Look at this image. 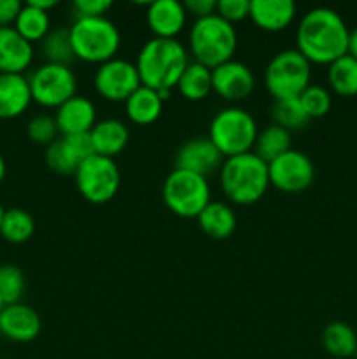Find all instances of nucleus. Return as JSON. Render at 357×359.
<instances>
[{"instance_id": "nucleus-36", "label": "nucleus", "mask_w": 357, "mask_h": 359, "mask_svg": "<svg viewBox=\"0 0 357 359\" xmlns=\"http://www.w3.org/2000/svg\"><path fill=\"white\" fill-rule=\"evenodd\" d=\"M248 11H251V2L248 0H219L216 14L223 18L224 21L233 25L248 18Z\"/></svg>"}, {"instance_id": "nucleus-15", "label": "nucleus", "mask_w": 357, "mask_h": 359, "mask_svg": "<svg viewBox=\"0 0 357 359\" xmlns=\"http://www.w3.org/2000/svg\"><path fill=\"white\" fill-rule=\"evenodd\" d=\"M42 330L41 316L27 304L4 305L0 311V333L14 342H31Z\"/></svg>"}, {"instance_id": "nucleus-26", "label": "nucleus", "mask_w": 357, "mask_h": 359, "mask_svg": "<svg viewBox=\"0 0 357 359\" xmlns=\"http://www.w3.org/2000/svg\"><path fill=\"white\" fill-rule=\"evenodd\" d=\"M290 149H293L290 147V132L284 130L282 126L272 125L262 130L261 133H258L252 153L258 154L266 163H272L273 160H276Z\"/></svg>"}, {"instance_id": "nucleus-29", "label": "nucleus", "mask_w": 357, "mask_h": 359, "mask_svg": "<svg viewBox=\"0 0 357 359\" xmlns=\"http://www.w3.org/2000/svg\"><path fill=\"white\" fill-rule=\"evenodd\" d=\"M51 21H49V13L37 9L31 4L21 6L20 14L14 21V28L27 39L28 42L42 41L46 35L51 32Z\"/></svg>"}, {"instance_id": "nucleus-13", "label": "nucleus", "mask_w": 357, "mask_h": 359, "mask_svg": "<svg viewBox=\"0 0 357 359\" xmlns=\"http://www.w3.org/2000/svg\"><path fill=\"white\" fill-rule=\"evenodd\" d=\"M255 79L245 63L230 60L212 69V91L227 102H240L254 91Z\"/></svg>"}, {"instance_id": "nucleus-37", "label": "nucleus", "mask_w": 357, "mask_h": 359, "mask_svg": "<svg viewBox=\"0 0 357 359\" xmlns=\"http://www.w3.org/2000/svg\"><path fill=\"white\" fill-rule=\"evenodd\" d=\"M111 7L112 2L108 0H76L72 11L76 20H84V18H104Z\"/></svg>"}, {"instance_id": "nucleus-38", "label": "nucleus", "mask_w": 357, "mask_h": 359, "mask_svg": "<svg viewBox=\"0 0 357 359\" xmlns=\"http://www.w3.org/2000/svg\"><path fill=\"white\" fill-rule=\"evenodd\" d=\"M184 9L188 14H192L196 20H202V18L216 14L217 2L216 0H188L184 2Z\"/></svg>"}, {"instance_id": "nucleus-6", "label": "nucleus", "mask_w": 357, "mask_h": 359, "mask_svg": "<svg viewBox=\"0 0 357 359\" xmlns=\"http://www.w3.org/2000/svg\"><path fill=\"white\" fill-rule=\"evenodd\" d=\"M258 125L245 109L226 107L210 121L209 139L224 158L251 153L258 139Z\"/></svg>"}, {"instance_id": "nucleus-5", "label": "nucleus", "mask_w": 357, "mask_h": 359, "mask_svg": "<svg viewBox=\"0 0 357 359\" xmlns=\"http://www.w3.org/2000/svg\"><path fill=\"white\" fill-rule=\"evenodd\" d=\"M76 58L88 63L108 62L121 46L119 28L108 18H84L76 20L69 28Z\"/></svg>"}, {"instance_id": "nucleus-17", "label": "nucleus", "mask_w": 357, "mask_h": 359, "mask_svg": "<svg viewBox=\"0 0 357 359\" xmlns=\"http://www.w3.org/2000/svg\"><path fill=\"white\" fill-rule=\"evenodd\" d=\"M188 13L177 0H156L147 9V25L154 37L175 39L186 27Z\"/></svg>"}, {"instance_id": "nucleus-41", "label": "nucleus", "mask_w": 357, "mask_h": 359, "mask_svg": "<svg viewBox=\"0 0 357 359\" xmlns=\"http://www.w3.org/2000/svg\"><path fill=\"white\" fill-rule=\"evenodd\" d=\"M349 55L354 56L357 60V27L354 30H350L349 37Z\"/></svg>"}, {"instance_id": "nucleus-7", "label": "nucleus", "mask_w": 357, "mask_h": 359, "mask_svg": "<svg viewBox=\"0 0 357 359\" xmlns=\"http://www.w3.org/2000/svg\"><path fill=\"white\" fill-rule=\"evenodd\" d=\"M310 62L298 49H286L270 60L265 72V84L275 100L300 98V95L310 86Z\"/></svg>"}, {"instance_id": "nucleus-25", "label": "nucleus", "mask_w": 357, "mask_h": 359, "mask_svg": "<svg viewBox=\"0 0 357 359\" xmlns=\"http://www.w3.org/2000/svg\"><path fill=\"white\" fill-rule=\"evenodd\" d=\"M322 346L331 356L350 358L356 356L357 333L350 325L343 321H332L322 332Z\"/></svg>"}, {"instance_id": "nucleus-18", "label": "nucleus", "mask_w": 357, "mask_h": 359, "mask_svg": "<svg viewBox=\"0 0 357 359\" xmlns=\"http://www.w3.org/2000/svg\"><path fill=\"white\" fill-rule=\"evenodd\" d=\"M34 48L14 27H0V72L23 74L31 63Z\"/></svg>"}, {"instance_id": "nucleus-34", "label": "nucleus", "mask_w": 357, "mask_h": 359, "mask_svg": "<svg viewBox=\"0 0 357 359\" xmlns=\"http://www.w3.org/2000/svg\"><path fill=\"white\" fill-rule=\"evenodd\" d=\"M300 102L303 105L308 118H322L331 109V93L318 84H310L303 93L300 95Z\"/></svg>"}, {"instance_id": "nucleus-23", "label": "nucleus", "mask_w": 357, "mask_h": 359, "mask_svg": "<svg viewBox=\"0 0 357 359\" xmlns=\"http://www.w3.org/2000/svg\"><path fill=\"white\" fill-rule=\"evenodd\" d=\"M196 219H198L203 233L216 241H224V238L231 237L237 228V216H234L233 209L223 202H210Z\"/></svg>"}, {"instance_id": "nucleus-42", "label": "nucleus", "mask_w": 357, "mask_h": 359, "mask_svg": "<svg viewBox=\"0 0 357 359\" xmlns=\"http://www.w3.org/2000/svg\"><path fill=\"white\" fill-rule=\"evenodd\" d=\"M4 177H6V160H4V156L0 154V182L4 181Z\"/></svg>"}, {"instance_id": "nucleus-22", "label": "nucleus", "mask_w": 357, "mask_h": 359, "mask_svg": "<svg viewBox=\"0 0 357 359\" xmlns=\"http://www.w3.org/2000/svg\"><path fill=\"white\" fill-rule=\"evenodd\" d=\"M163 95L156 90H150L147 86H140L139 90L130 95L128 100L125 102L126 116L130 121L135 125L147 126L158 121L163 111Z\"/></svg>"}, {"instance_id": "nucleus-9", "label": "nucleus", "mask_w": 357, "mask_h": 359, "mask_svg": "<svg viewBox=\"0 0 357 359\" xmlns=\"http://www.w3.org/2000/svg\"><path fill=\"white\" fill-rule=\"evenodd\" d=\"M77 189L91 203L111 202L121 186V172L112 158L93 154L84 160L74 174Z\"/></svg>"}, {"instance_id": "nucleus-4", "label": "nucleus", "mask_w": 357, "mask_h": 359, "mask_svg": "<svg viewBox=\"0 0 357 359\" xmlns=\"http://www.w3.org/2000/svg\"><path fill=\"white\" fill-rule=\"evenodd\" d=\"M237 44L234 27L217 14L195 20L189 30V51L195 56V62L209 67L210 70L233 60Z\"/></svg>"}, {"instance_id": "nucleus-24", "label": "nucleus", "mask_w": 357, "mask_h": 359, "mask_svg": "<svg viewBox=\"0 0 357 359\" xmlns=\"http://www.w3.org/2000/svg\"><path fill=\"white\" fill-rule=\"evenodd\" d=\"M177 90L181 91L186 100L200 102L206 98L212 91V70L198 62H189L177 83Z\"/></svg>"}, {"instance_id": "nucleus-28", "label": "nucleus", "mask_w": 357, "mask_h": 359, "mask_svg": "<svg viewBox=\"0 0 357 359\" xmlns=\"http://www.w3.org/2000/svg\"><path fill=\"white\" fill-rule=\"evenodd\" d=\"M328 83L343 97L357 95V60L349 53L335 60L328 69Z\"/></svg>"}, {"instance_id": "nucleus-30", "label": "nucleus", "mask_w": 357, "mask_h": 359, "mask_svg": "<svg viewBox=\"0 0 357 359\" xmlns=\"http://www.w3.org/2000/svg\"><path fill=\"white\" fill-rule=\"evenodd\" d=\"M42 53L48 58V63L66 65L76 58L70 41L69 28H55L42 39Z\"/></svg>"}, {"instance_id": "nucleus-46", "label": "nucleus", "mask_w": 357, "mask_h": 359, "mask_svg": "<svg viewBox=\"0 0 357 359\" xmlns=\"http://www.w3.org/2000/svg\"><path fill=\"white\" fill-rule=\"evenodd\" d=\"M0 359H2V358H0Z\"/></svg>"}, {"instance_id": "nucleus-45", "label": "nucleus", "mask_w": 357, "mask_h": 359, "mask_svg": "<svg viewBox=\"0 0 357 359\" xmlns=\"http://www.w3.org/2000/svg\"><path fill=\"white\" fill-rule=\"evenodd\" d=\"M356 359H357V351H356Z\"/></svg>"}, {"instance_id": "nucleus-39", "label": "nucleus", "mask_w": 357, "mask_h": 359, "mask_svg": "<svg viewBox=\"0 0 357 359\" xmlns=\"http://www.w3.org/2000/svg\"><path fill=\"white\" fill-rule=\"evenodd\" d=\"M20 0H0V27H10L20 14Z\"/></svg>"}, {"instance_id": "nucleus-12", "label": "nucleus", "mask_w": 357, "mask_h": 359, "mask_svg": "<svg viewBox=\"0 0 357 359\" xmlns=\"http://www.w3.org/2000/svg\"><path fill=\"white\" fill-rule=\"evenodd\" d=\"M142 86L135 63L112 58L102 63L94 74V88L98 95L111 102H126L133 91Z\"/></svg>"}, {"instance_id": "nucleus-2", "label": "nucleus", "mask_w": 357, "mask_h": 359, "mask_svg": "<svg viewBox=\"0 0 357 359\" xmlns=\"http://www.w3.org/2000/svg\"><path fill=\"white\" fill-rule=\"evenodd\" d=\"M189 65L188 51L177 39H150L136 56V72L142 86L156 90L167 100L177 88L178 79Z\"/></svg>"}, {"instance_id": "nucleus-40", "label": "nucleus", "mask_w": 357, "mask_h": 359, "mask_svg": "<svg viewBox=\"0 0 357 359\" xmlns=\"http://www.w3.org/2000/svg\"><path fill=\"white\" fill-rule=\"evenodd\" d=\"M28 4H31V6L37 7V9L49 13V9H52L58 2H56V0H28Z\"/></svg>"}, {"instance_id": "nucleus-3", "label": "nucleus", "mask_w": 357, "mask_h": 359, "mask_svg": "<svg viewBox=\"0 0 357 359\" xmlns=\"http://www.w3.org/2000/svg\"><path fill=\"white\" fill-rule=\"evenodd\" d=\"M220 188L237 205L259 202L270 188L268 163L252 151L224 158L220 165Z\"/></svg>"}, {"instance_id": "nucleus-33", "label": "nucleus", "mask_w": 357, "mask_h": 359, "mask_svg": "<svg viewBox=\"0 0 357 359\" xmlns=\"http://www.w3.org/2000/svg\"><path fill=\"white\" fill-rule=\"evenodd\" d=\"M24 293V276L16 265H0V298L4 305L18 304Z\"/></svg>"}, {"instance_id": "nucleus-1", "label": "nucleus", "mask_w": 357, "mask_h": 359, "mask_svg": "<svg viewBox=\"0 0 357 359\" xmlns=\"http://www.w3.org/2000/svg\"><path fill=\"white\" fill-rule=\"evenodd\" d=\"M349 27L335 9L315 7L298 25L296 49L310 63L331 65L349 53Z\"/></svg>"}, {"instance_id": "nucleus-14", "label": "nucleus", "mask_w": 357, "mask_h": 359, "mask_svg": "<svg viewBox=\"0 0 357 359\" xmlns=\"http://www.w3.org/2000/svg\"><path fill=\"white\" fill-rule=\"evenodd\" d=\"M223 161L224 156L209 137H196L188 140L175 154V168L192 172L202 177L220 170Z\"/></svg>"}, {"instance_id": "nucleus-32", "label": "nucleus", "mask_w": 357, "mask_h": 359, "mask_svg": "<svg viewBox=\"0 0 357 359\" xmlns=\"http://www.w3.org/2000/svg\"><path fill=\"white\" fill-rule=\"evenodd\" d=\"M46 165L56 174L74 175L79 168L80 160L74 154L72 147L69 146L65 137H59L46 147Z\"/></svg>"}, {"instance_id": "nucleus-21", "label": "nucleus", "mask_w": 357, "mask_h": 359, "mask_svg": "<svg viewBox=\"0 0 357 359\" xmlns=\"http://www.w3.org/2000/svg\"><path fill=\"white\" fill-rule=\"evenodd\" d=\"M90 137L94 147V154L114 160L128 146L130 132L125 123L119 119H102L93 126Z\"/></svg>"}, {"instance_id": "nucleus-44", "label": "nucleus", "mask_w": 357, "mask_h": 359, "mask_svg": "<svg viewBox=\"0 0 357 359\" xmlns=\"http://www.w3.org/2000/svg\"><path fill=\"white\" fill-rule=\"evenodd\" d=\"M2 307H4V302H2V298H0V311H2Z\"/></svg>"}, {"instance_id": "nucleus-35", "label": "nucleus", "mask_w": 357, "mask_h": 359, "mask_svg": "<svg viewBox=\"0 0 357 359\" xmlns=\"http://www.w3.org/2000/svg\"><path fill=\"white\" fill-rule=\"evenodd\" d=\"M27 133L30 137L31 142L42 144V146L48 147L49 144L56 140V133H58V126L52 116L48 114H38L28 121Z\"/></svg>"}, {"instance_id": "nucleus-31", "label": "nucleus", "mask_w": 357, "mask_h": 359, "mask_svg": "<svg viewBox=\"0 0 357 359\" xmlns=\"http://www.w3.org/2000/svg\"><path fill=\"white\" fill-rule=\"evenodd\" d=\"M272 118L273 125L282 126L287 132L300 130L310 121V118L304 112L300 98H287V100H275L272 105Z\"/></svg>"}, {"instance_id": "nucleus-43", "label": "nucleus", "mask_w": 357, "mask_h": 359, "mask_svg": "<svg viewBox=\"0 0 357 359\" xmlns=\"http://www.w3.org/2000/svg\"><path fill=\"white\" fill-rule=\"evenodd\" d=\"M4 210H6V209H4V207H2V203H0V223H2V216H4Z\"/></svg>"}, {"instance_id": "nucleus-20", "label": "nucleus", "mask_w": 357, "mask_h": 359, "mask_svg": "<svg viewBox=\"0 0 357 359\" xmlns=\"http://www.w3.org/2000/svg\"><path fill=\"white\" fill-rule=\"evenodd\" d=\"M30 102V84L23 74L0 72V119L23 114Z\"/></svg>"}, {"instance_id": "nucleus-8", "label": "nucleus", "mask_w": 357, "mask_h": 359, "mask_svg": "<svg viewBox=\"0 0 357 359\" xmlns=\"http://www.w3.org/2000/svg\"><path fill=\"white\" fill-rule=\"evenodd\" d=\"M163 202L175 216L198 217L200 212L212 202L206 177L174 168L164 179Z\"/></svg>"}, {"instance_id": "nucleus-19", "label": "nucleus", "mask_w": 357, "mask_h": 359, "mask_svg": "<svg viewBox=\"0 0 357 359\" xmlns=\"http://www.w3.org/2000/svg\"><path fill=\"white\" fill-rule=\"evenodd\" d=\"M296 4L293 0H251L248 18L265 32H282L293 23Z\"/></svg>"}, {"instance_id": "nucleus-27", "label": "nucleus", "mask_w": 357, "mask_h": 359, "mask_svg": "<svg viewBox=\"0 0 357 359\" xmlns=\"http://www.w3.org/2000/svg\"><path fill=\"white\" fill-rule=\"evenodd\" d=\"M35 221L28 210L21 207H10L4 210L0 235L13 244H23L34 235Z\"/></svg>"}, {"instance_id": "nucleus-10", "label": "nucleus", "mask_w": 357, "mask_h": 359, "mask_svg": "<svg viewBox=\"0 0 357 359\" xmlns=\"http://www.w3.org/2000/svg\"><path fill=\"white\" fill-rule=\"evenodd\" d=\"M30 84L31 100L44 107H55L65 104L72 97H76L77 79L70 67L48 63L41 65L28 77Z\"/></svg>"}, {"instance_id": "nucleus-16", "label": "nucleus", "mask_w": 357, "mask_h": 359, "mask_svg": "<svg viewBox=\"0 0 357 359\" xmlns=\"http://www.w3.org/2000/svg\"><path fill=\"white\" fill-rule=\"evenodd\" d=\"M55 121L62 135L90 133L97 125V107L90 98L76 95L56 109Z\"/></svg>"}, {"instance_id": "nucleus-11", "label": "nucleus", "mask_w": 357, "mask_h": 359, "mask_svg": "<svg viewBox=\"0 0 357 359\" xmlns=\"http://www.w3.org/2000/svg\"><path fill=\"white\" fill-rule=\"evenodd\" d=\"M270 186L284 193H300L314 182L315 167L304 153L290 149L268 163Z\"/></svg>"}]
</instances>
